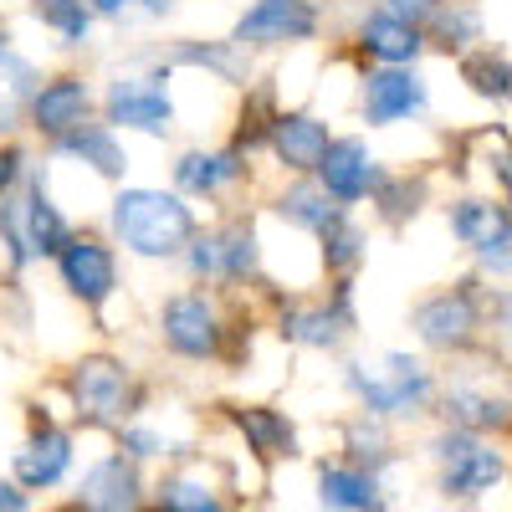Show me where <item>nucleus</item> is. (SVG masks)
Masks as SVG:
<instances>
[{"label": "nucleus", "mask_w": 512, "mask_h": 512, "mask_svg": "<svg viewBox=\"0 0 512 512\" xmlns=\"http://www.w3.org/2000/svg\"><path fill=\"white\" fill-rule=\"evenodd\" d=\"M482 328V303L472 287H451L436 292L415 308V333L425 338L431 349H466Z\"/></svg>", "instance_id": "nucleus-6"}, {"label": "nucleus", "mask_w": 512, "mask_h": 512, "mask_svg": "<svg viewBox=\"0 0 512 512\" xmlns=\"http://www.w3.org/2000/svg\"><path fill=\"white\" fill-rule=\"evenodd\" d=\"M246 47H236V41H221V47H200V41H185V47H175V67H205V72H216L226 82H241L246 77Z\"/></svg>", "instance_id": "nucleus-26"}, {"label": "nucleus", "mask_w": 512, "mask_h": 512, "mask_svg": "<svg viewBox=\"0 0 512 512\" xmlns=\"http://www.w3.org/2000/svg\"><path fill=\"white\" fill-rule=\"evenodd\" d=\"M354 328V303H349V282L333 287V303H318V308H297L282 318V333L297 338L308 349H338Z\"/></svg>", "instance_id": "nucleus-14"}, {"label": "nucleus", "mask_w": 512, "mask_h": 512, "mask_svg": "<svg viewBox=\"0 0 512 512\" xmlns=\"http://www.w3.org/2000/svg\"><path fill=\"white\" fill-rule=\"evenodd\" d=\"M231 420H236V431L251 441V451L256 456H292L297 451V436H292V425L277 415V410H267V405H241V410H231Z\"/></svg>", "instance_id": "nucleus-21"}, {"label": "nucleus", "mask_w": 512, "mask_h": 512, "mask_svg": "<svg viewBox=\"0 0 512 512\" xmlns=\"http://www.w3.org/2000/svg\"><path fill=\"white\" fill-rule=\"evenodd\" d=\"M446 420L461 425V431H502V425H507V405L487 400L477 390H451L446 395Z\"/></svg>", "instance_id": "nucleus-25"}, {"label": "nucleus", "mask_w": 512, "mask_h": 512, "mask_svg": "<svg viewBox=\"0 0 512 512\" xmlns=\"http://www.w3.org/2000/svg\"><path fill=\"white\" fill-rule=\"evenodd\" d=\"M190 246H195V251H190V267H195L200 277H216V272H221V256H216V236H200V241L190 236Z\"/></svg>", "instance_id": "nucleus-38"}, {"label": "nucleus", "mask_w": 512, "mask_h": 512, "mask_svg": "<svg viewBox=\"0 0 512 512\" xmlns=\"http://www.w3.org/2000/svg\"><path fill=\"white\" fill-rule=\"evenodd\" d=\"M451 231H456L461 246L487 251L492 241H507V236H512V231H507V205H492V200H461V205L451 210Z\"/></svg>", "instance_id": "nucleus-22"}, {"label": "nucleus", "mask_w": 512, "mask_h": 512, "mask_svg": "<svg viewBox=\"0 0 512 512\" xmlns=\"http://www.w3.org/2000/svg\"><path fill=\"white\" fill-rule=\"evenodd\" d=\"M267 144L277 149V159L297 175H308L318 164V154L328 149V123L313 118V113H272V128H267Z\"/></svg>", "instance_id": "nucleus-16"}, {"label": "nucleus", "mask_w": 512, "mask_h": 512, "mask_svg": "<svg viewBox=\"0 0 512 512\" xmlns=\"http://www.w3.org/2000/svg\"><path fill=\"white\" fill-rule=\"evenodd\" d=\"M441 451V487L446 497H477L502 482V451L482 441V431H456L436 446Z\"/></svg>", "instance_id": "nucleus-4"}, {"label": "nucleus", "mask_w": 512, "mask_h": 512, "mask_svg": "<svg viewBox=\"0 0 512 512\" xmlns=\"http://www.w3.org/2000/svg\"><path fill=\"white\" fill-rule=\"evenodd\" d=\"M77 502L93 507V512H128L144 502L139 472H134V456H103L88 477L77 487Z\"/></svg>", "instance_id": "nucleus-15"}, {"label": "nucleus", "mask_w": 512, "mask_h": 512, "mask_svg": "<svg viewBox=\"0 0 512 512\" xmlns=\"http://www.w3.org/2000/svg\"><path fill=\"white\" fill-rule=\"evenodd\" d=\"M123 451L134 456V461H149V456H164L169 446H164V436H154V431H139V425H128V431H123Z\"/></svg>", "instance_id": "nucleus-37"}, {"label": "nucleus", "mask_w": 512, "mask_h": 512, "mask_svg": "<svg viewBox=\"0 0 512 512\" xmlns=\"http://www.w3.org/2000/svg\"><path fill=\"white\" fill-rule=\"evenodd\" d=\"M323 502L328 507H349V512H364V507H379V482L374 472H364V466H328L323 472Z\"/></svg>", "instance_id": "nucleus-23"}, {"label": "nucleus", "mask_w": 512, "mask_h": 512, "mask_svg": "<svg viewBox=\"0 0 512 512\" xmlns=\"http://www.w3.org/2000/svg\"><path fill=\"white\" fill-rule=\"evenodd\" d=\"M26 108H31V123L41 128V134L57 139V134H67V128H77L82 118H88L93 93H88L82 77H52V82H41V88H31Z\"/></svg>", "instance_id": "nucleus-13"}, {"label": "nucleus", "mask_w": 512, "mask_h": 512, "mask_svg": "<svg viewBox=\"0 0 512 512\" xmlns=\"http://www.w3.org/2000/svg\"><path fill=\"white\" fill-rule=\"evenodd\" d=\"M216 256H221V277H231V282L256 277V262H262V251H256V231H251L246 221L226 226V231L216 236Z\"/></svg>", "instance_id": "nucleus-27"}, {"label": "nucleus", "mask_w": 512, "mask_h": 512, "mask_svg": "<svg viewBox=\"0 0 512 512\" xmlns=\"http://www.w3.org/2000/svg\"><path fill=\"white\" fill-rule=\"evenodd\" d=\"M159 507H180V512H216V507H221V497L210 492L205 482L169 477V482H159Z\"/></svg>", "instance_id": "nucleus-33"}, {"label": "nucleus", "mask_w": 512, "mask_h": 512, "mask_svg": "<svg viewBox=\"0 0 512 512\" xmlns=\"http://www.w3.org/2000/svg\"><path fill=\"white\" fill-rule=\"evenodd\" d=\"M113 231L134 256H175L195 236V210L164 190H123L113 200Z\"/></svg>", "instance_id": "nucleus-1"}, {"label": "nucleus", "mask_w": 512, "mask_h": 512, "mask_svg": "<svg viewBox=\"0 0 512 512\" xmlns=\"http://www.w3.org/2000/svg\"><path fill=\"white\" fill-rule=\"evenodd\" d=\"M21 236H26V251L31 256H57V246L72 236L67 231V221H62V210L52 205V195H47V185H31V195H26V205H21Z\"/></svg>", "instance_id": "nucleus-19"}, {"label": "nucleus", "mask_w": 512, "mask_h": 512, "mask_svg": "<svg viewBox=\"0 0 512 512\" xmlns=\"http://www.w3.org/2000/svg\"><path fill=\"white\" fill-rule=\"evenodd\" d=\"M36 16L47 21L67 47H82L88 31H93V6L88 0H36Z\"/></svg>", "instance_id": "nucleus-28"}, {"label": "nucleus", "mask_w": 512, "mask_h": 512, "mask_svg": "<svg viewBox=\"0 0 512 512\" xmlns=\"http://www.w3.org/2000/svg\"><path fill=\"white\" fill-rule=\"evenodd\" d=\"M0 236H6L11 262H16V267H26V262H31V251H26V236H21V205L11 200V190L0 195Z\"/></svg>", "instance_id": "nucleus-36"}, {"label": "nucleus", "mask_w": 512, "mask_h": 512, "mask_svg": "<svg viewBox=\"0 0 512 512\" xmlns=\"http://www.w3.org/2000/svg\"><path fill=\"white\" fill-rule=\"evenodd\" d=\"M246 175V164H241V149H226V154H185L180 164H175V185L180 190H190V195H216V190H226L231 180H241Z\"/></svg>", "instance_id": "nucleus-20"}, {"label": "nucleus", "mask_w": 512, "mask_h": 512, "mask_svg": "<svg viewBox=\"0 0 512 512\" xmlns=\"http://www.w3.org/2000/svg\"><path fill=\"white\" fill-rule=\"evenodd\" d=\"M359 47H364L369 57H379V62L410 67V62L420 57V47H425V36H420V26L405 21V16L374 11V16H364V26H359Z\"/></svg>", "instance_id": "nucleus-17"}, {"label": "nucleus", "mask_w": 512, "mask_h": 512, "mask_svg": "<svg viewBox=\"0 0 512 512\" xmlns=\"http://www.w3.org/2000/svg\"><path fill=\"white\" fill-rule=\"evenodd\" d=\"M169 72H149V77H118L108 88V123L139 128V134H164L175 123V103L164 88Z\"/></svg>", "instance_id": "nucleus-8"}, {"label": "nucleus", "mask_w": 512, "mask_h": 512, "mask_svg": "<svg viewBox=\"0 0 512 512\" xmlns=\"http://www.w3.org/2000/svg\"><path fill=\"white\" fill-rule=\"evenodd\" d=\"M369 195L379 200V216L390 221V226H400V221H410L415 210H420V200H425V185H420V180L410 185V180H384V175H379V185H374Z\"/></svg>", "instance_id": "nucleus-30"}, {"label": "nucleus", "mask_w": 512, "mask_h": 512, "mask_svg": "<svg viewBox=\"0 0 512 512\" xmlns=\"http://www.w3.org/2000/svg\"><path fill=\"white\" fill-rule=\"evenodd\" d=\"M57 272H62V287L82 303H108L113 287H118V262L113 251L98 241V236H67L57 246Z\"/></svg>", "instance_id": "nucleus-7"}, {"label": "nucleus", "mask_w": 512, "mask_h": 512, "mask_svg": "<svg viewBox=\"0 0 512 512\" xmlns=\"http://www.w3.org/2000/svg\"><path fill=\"white\" fill-rule=\"evenodd\" d=\"M277 210H282L287 221L318 231V236H323L328 226L344 221V210H338V200H333V195H323V185H292V190L277 200Z\"/></svg>", "instance_id": "nucleus-24"}, {"label": "nucleus", "mask_w": 512, "mask_h": 512, "mask_svg": "<svg viewBox=\"0 0 512 512\" xmlns=\"http://www.w3.org/2000/svg\"><path fill=\"white\" fill-rule=\"evenodd\" d=\"M349 451H354V466H364V461H384V431H379V415L369 420H354L349 425Z\"/></svg>", "instance_id": "nucleus-35"}, {"label": "nucleus", "mask_w": 512, "mask_h": 512, "mask_svg": "<svg viewBox=\"0 0 512 512\" xmlns=\"http://www.w3.org/2000/svg\"><path fill=\"white\" fill-rule=\"evenodd\" d=\"M318 31L313 0H256L236 21V47H282V41H308Z\"/></svg>", "instance_id": "nucleus-9"}, {"label": "nucleus", "mask_w": 512, "mask_h": 512, "mask_svg": "<svg viewBox=\"0 0 512 512\" xmlns=\"http://www.w3.org/2000/svg\"><path fill=\"white\" fill-rule=\"evenodd\" d=\"M67 466H72V436L52 431L47 420H36L31 441L16 451V482L26 492H47V487H57L67 477Z\"/></svg>", "instance_id": "nucleus-12"}, {"label": "nucleus", "mask_w": 512, "mask_h": 512, "mask_svg": "<svg viewBox=\"0 0 512 512\" xmlns=\"http://www.w3.org/2000/svg\"><path fill=\"white\" fill-rule=\"evenodd\" d=\"M441 6V0H379V11H390V16H405V21H425V16H431Z\"/></svg>", "instance_id": "nucleus-39"}, {"label": "nucleus", "mask_w": 512, "mask_h": 512, "mask_svg": "<svg viewBox=\"0 0 512 512\" xmlns=\"http://www.w3.org/2000/svg\"><path fill=\"white\" fill-rule=\"evenodd\" d=\"M159 328H164V344L175 349L180 359H216L221 354V313L205 292H185V297H169L164 313H159Z\"/></svg>", "instance_id": "nucleus-5"}, {"label": "nucleus", "mask_w": 512, "mask_h": 512, "mask_svg": "<svg viewBox=\"0 0 512 512\" xmlns=\"http://www.w3.org/2000/svg\"><path fill=\"white\" fill-rule=\"evenodd\" d=\"M461 77L472 82V93H482V98H507V57L502 52H472L461 62Z\"/></svg>", "instance_id": "nucleus-32"}, {"label": "nucleus", "mask_w": 512, "mask_h": 512, "mask_svg": "<svg viewBox=\"0 0 512 512\" xmlns=\"http://www.w3.org/2000/svg\"><path fill=\"white\" fill-rule=\"evenodd\" d=\"M57 149L72 154V159H82V164H93L98 175H108V180H118L123 169H128V154H123V144H118V134H113L108 123H88V118H82L77 128L57 134Z\"/></svg>", "instance_id": "nucleus-18"}, {"label": "nucleus", "mask_w": 512, "mask_h": 512, "mask_svg": "<svg viewBox=\"0 0 512 512\" xmlns=\"http://www.w3.org/2000/svg\"><path fill=\"white\" fill-rule=\"evenodd\" d=\"M0 52H11V31H6V21H0Z\"/></svg>", "instance_id": "nucleus-42"}, {"label": "nucleus", "mask_w": 512, "mask_h": 512, "mask_svg": "<svg viewBox=\"0 0 512 512\" xmlns=\"http://www.w3.org/2000/svg\"><path fill=\"white\" fill-rule=\"evenodd\" d=\"M26 507V492L11 487V482H0V512H21Z\"/></svg>", "instance_id": "nucleus-41"}, {"label": "nucleus", "mask_w": 512, "mask_h": 512, "mask_svg": "<svg viewBox=\"0 0 512 512\" xmlns=\"http://www.w3.org/2000/svg\"><path fill=\"white\" fill-rule=\"evenodd\" d=\"M16 180H21V149L6 144V149H0V195H6Z\"/></svg>", "instance_id": "nucleus-40"}, {"label": "nucleus", "mask_w": 512, "mask_h": 512, "mask_svg": "<svg viewBox=\"0 0 512 512\" xmlns=\"http://www.w3.org/2000/svg\"><path fill=\"white\" fill-rule=\"evenodd\" d=\"M88 6H93L98 16H108V21H134V16L159 21V16H169V6H175V0H88Z\"/></svg>", "instance_id": "nucleus-34"}, {"label": "nucleus", "mask_w": 512, "mask_h": 512, "mask_svg": "<svg viewBox=\"0 0 512 512\" xmlns=\"http://www.w3.org/2000/svg\"><path fill=\"white\" fill-rule=\"evenodd\" d=\"M354 395L364 400V415H415L431 400V369L410 354H384L379 364H354L349 369Z\"/></svg>", "instance_id": "nucleus-2"}, {"label": "nucleus", "mask_w": 512, "mask_h": 512, "mask_svg": "<svg viewBox=\"0 0 512 512\" xmlns=\"http://www.w3.org/2000/svg\"><path fill=\"white\" fill-rule=\"evenodd\" d=\"M67 395L77 405V420L88 425H123V415L134 410V384H128V369L108 354L82 359L67 374Z\"/></svg>", "instance_id": "nucleus-3"}, {"label": "nucleus", "mask_w": 512, "mask_h": 512, "mask_svg": "<svg viewBox=\"0 0 512 512\" xmlns=\"http://www.w3.org/2000/svg\"><path fill=\"white\" fill-rule=\"evenodd\" d=\"M313 169H318L323 195H333L338 205H354L379 185V159L359 139H328V149L318 154Z\"/></svg>", "instance_id": "nucleus-10"}, {"label": "nucleus", "mask_w": 512, "mask_h": 512, "mask_svg": "<svg viewBox=\"0 0 512 512\" xmlns=\"http://www.w3.org/2000/svg\"><path fill=\"white\" fill-rule=\"evenodd\" d=\"M323 262H328V272H354L364 262V236H359V226H349V216L323 231Z\"/></svg>", "instance_id": "nucleus-31"}, {"label": "nucleus", "mask_w": 512, "mask_h": 512, "mask_svg": "<svg viewBox=\"0 0 512 512\" xmlns=\"http://www.w3.org/2000/svg\"><path fill=\"white\" fill-rule=\"evenodd\" d=\"M415 113H425V82H420L410 67L384 62L379 72L364 77V118H369L374 128L405 123V118H415Z\"/></svg>", "instance_id": "nucleus-11"}, {"label": "nucleus", "mask_w": 512, "mask_h": 512, "mask_svg": "<svg viewBox=\"0 0 512 512\" xmlns=\"http://www.w3.org/2000/svg\"><path fill=\"white\" fill-rule=\"evenodd\" d=\"M425 21L436 26V41H441L446 52H461L466 41H477V36H482V16H477L472 6H456V0H451V6L441 0V6L425 16Z\"/></svg>", "instance_id": "nucleus-29"}]
</instances>
